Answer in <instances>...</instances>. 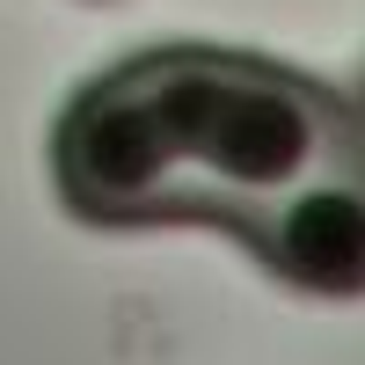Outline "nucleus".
Here are the masks:
<instances>
[{"label": "nucleus", "instance_id": "obj_3", "mask_svg": "<svg viewBox=\"0 0 365 365\" xmlns=\"http://www.w3.org/2000/svg\"><path fill=\"white\" fill-rule=\"evenodd\" d=\"M358 110H365V88H358Z\"/></svg>", "mask_w": 365, "mask_h": 365}, {"label": "nucleus", "instance_id": "obj_2", "mask_svg": "<svg viewBox=\"0 0 365 365\" xmlns=\"http://www.w3.org/2000/svg\"><path fill=\"white\" fill-rule=\"evenodd\" d=\"M241 249L292 292L365 299V125L314 175H299L270 212H256L241 227Z\"/></svg>", "mask_w": 365, "mask_h": 365}, {"label": "nucleus", "instance_id": "obj_1", "mask_svg": "<svg viewBox=\"0 0 365 365\" xmlns=\"http://www.w3.org/2000/svg\"><path fill=\"white\" fill-rule=\"evenodd\" d=\"M365 125L329 81L263 51L161 44L96 73L51 125V190L88 227L241 234Z\"/></svg>", "mask_w": 365, "mask_h": 365}]
</instances>
